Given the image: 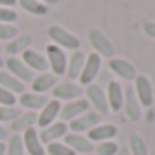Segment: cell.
<instances>
[{"mask_svg": "<svg viewBox=\"0 0 155 155\" xmlns=\"http://www.w3.org/2000/svg\"><path fill=\"white\" fill-rule=\"evenodd\" d=\"M48 37L51 38V42L62 49H69V51H79L81 49V38L69 33L68 29L60 28V26H49L48 28Z\"/></svg>", "mask_w": 155, "mask_h": 155, "instance_id": "obj_1", "label": "cell"}, {"mask_svg": "<svg viewBox=\"0 0 155 155\" xmlns=\"http://www.w3.org/2000/svg\"><path fill=\"white\" fill-rule=\"evenodd\" d=\"M88 38H90V44L93 46L95 53L102 58H113V53H115V48L111 44V40L99 29V28H91L90 33H88Z\"/></svg>", "mask_w": 155, "mask_h": 155, "instance_id": "obj_2", "label": "cell"}, {"mask_svg": "<svg viewBox=\"0 0 155 155\" xmlns=\"http://www.w3.org/2000/svg\"><path fill=\"white\" fill-rule=\"evenodd\" d=\"M46 58H48V64H49V69L55 77H62L66 75V68H68V57L64 53L62 48L55 46V44H49L46 48Z\"/></svg>", "mask_w": 155, "mask_h": 155, "instance_id": "obj_3", "label": "cell"}, {"mask_svg": "<svg viewBox=\"0 0 155 155\" xmlns=\"http://www.w3.org/2000/svg\"><path fill=\"white\" fill-rule=\"evenodd\" d=\"M86 111H90V102L88 99H75V101H69L66 102L62 108H60V113H58V119L66 124H69L73 119L84 115Z\"/></svg>", "mask_w": 155, "mask_h": 155, "instance_id": "obj_4", "label": "cell"}, {"mask_svg": "<svg viewBox=\"0 0 155 155\" xmlns=\"http://www.w3.org/2000/svg\"><path fill=\"white\" fill-rule=\"evenodd\" d=\"M101 66H102V58L97 55V53H90L86 57V62H84V68H82V73L79 77V84L81 86H90L95 82L97 75L101 71Z\"/></svg>", "mask_w": 155, "mask_h": 155, "instance_id": "obj_5", "label": "cell"}, {"mask_svg": "<svg viewBox=\"0 0 155 155\" xmlns=\"http://www.w3.org/2000/svg\"><path fill=\"white\" fill-rule=\"evenodd\" d=\"M101 119H102V115H99L97 111H86L84 115L73 119L68 124V128L71 130V133H84V131L88 133L91 128L101 124Z\"/></svg>", "mask_w": 155, "mask_h": 155, "instance_id": "obj_6", "label": "cell"}, {"mask_svg": "<svg viewBox=\"0 0 155 155\" xmlns=\"http://www.w3.org/2000/svg\"><path fill=\"white\" fill-rule=\"evenodd\" d=\"M86 95H88V102L95 108V111L99 115H106L110 113V106H108V99H106V93L104 90L99 86V84H90L86 86Z\"/></svg>", "mask_w": 155, "mask_h": 155, "instance_id": "obj_7", "label": "cell"}, {"mask_svg": "<svg viewBox=\"0 0 155 155\" xmlns=\"http://www.w3.org/2000/svg\"><path fill=\"white\" fill-rule=\"evenodd\" d=\"M53 99L55 101H75V99H81L82 95V88L79 82H73V81H68V82H60L57 84L53 90Z\"/></svg>", "mask_w": 155, "mask_h": 155, "instance_id": "obj_8", "label": "cell"}, {"mask_svg": "<svg viewBox=\"0 0 155 155\" xmlns=\"http://www.w3.org/2000/svg\"><path fill=\"white\" fill-rule=\"evenodd\" d=\"M133 91L140 102V106L150 108L153 104V88H151V81L148 79L146 75H137L135 77V86Z\"/></svg>", "mask_w": 155, "mask_h": 155, "instance_id": "obj_9", "label": "cell"}, {"mask_svg": "<svg viewBox=\"0 0 155 155\" xmlns=\"http://www.w3.org/2000/svg\"><path fill=\"white\" fill-rule=\"evenodd\" d=\"M4 66L8 68V73H11L13 77H17V79L20 81V82H33V79H35V75H33V71L24 64V60L22 58H17V57H9L8 60H4Z\"/></svg>", "mask_w": 155, "mask_h": 155, "instance_id": "obj_10", "label": "cell"}, {"mask_svg": "<svg viewBox=\"0 0 155 155\" xmlns=\"http://www.w3.org/2000/svg\"><path fill=\"white\" fill-rule=\"evenodd\" d=\"M106 99H108L110 111L119 113L124 108V86L119 81H110L106 90Z\"/></svg>", "mask_w": 155, "mask_h": 155, "instance_id": "obj_11", "label": "cell"}, {"mask_svg": "<svg viewBox=\"0 0 155 155\" xmlns=\"http://www.w3.org/2000/svg\"><path fill=\"white\" fill-rule=\"evenodd\" d=\"M68 124L66 122H62V120H55L53 124H49V126H46V128H42L40 131H38V137H40V142L42 144H49V142H55V140H58V139H64L66 135H68Z\"/></svg>", "mask_w": 155, "mask_h": 155, "instance_id": "obj_12", "label": "cell"}, {"mask_svg": "<svg viewBox=\"0 0 155 155\" xmlns=\"http://www.w3.org/2000/svg\"><path fill=\"white\" fill-rule=\"evenodd\" d=\"M64 144L69 146L75 153H81V155L91 153V151L95 150L93 142H91L86 135H82V133H68V135L64 137Z\"/></svg>", "mask_w": 155, "mask_h": 155, "instance_id": "obj_13", "label": "cell"}, {"mask_svg": "<svg viewBox=\"0 0 155 155\" xmlns=\"http://www.w3.org/2000/svg\"><path fill=\"white\" fill-rule=\"evenodd\" d=\"M124 111H126L128 119L133 122L140 120V117H142V106H140V102L133 91V86L124 88Z\"/></svg>", "mask_w": 155, "mask_h": 155, "instance_id": "obj_14", "label": "cell"}, {"mask_svg": "<svg viewBox=\"0 0 155 155\" xmlns=\"http://www.w3.org/2000/svg\"><path fill=\"white\" fill-rule=\"evenodd\" d=\"M22 60H24V64H26L31 71L48 73V69H49V64H48L46 55L38 53V51L33 49V48H29V49H26V51L22 53Z\"/></svg>", "mask_w": 155, "mask_h": 155, "instance_id": "obj_15", "label": "cell"}, {"mask_svg": "<svg viewBox=\"0 0 155 155\" xmlns=\"http://www.w3.org/2000/svg\"><path fill=\"white\" fill-rule=\"evenodd\" d=\"M60 108H62V106H60V101H55V99L48 101V104L40 110V113H38V117H37V126L42 130V128L53 124V122L58 119Z\"/></svg>", "mask_w": 155, "mask_h": 155, "instance_id": "obj_16", "label": "cell"}, {"mask_svg": "<svg viewBox=\"0 0 155 155\" xmlns=\"http://www.w3.org/2000/svg\"><path fill=\"white\" fill-rule=\"evenodd\" d=\"M117 133H119V128H117L115 124L108 122V124H99V126L91 128L86 137H88L91 142H97V144H99V142H106V140L115 139Z\"/></svg>", "mask_w": 155, "mask_h": 155, "instance_id": "obj_17", "label": "cell"}, {"mask_svg": "<svg viewBox=\"0 0 155 155\" xmlns=\"http://www.w3.org/2000/svg\"><path fill=\"white\" fill-rule=\"evenodd\" d=\"M86 53L84 51H73L71 57H68V68H66V75L69 81H79V77L82 73V68H84V62H86Z\"/></svg>", "mask_w": 155, "mask_h": 155, "instance_id": "obj_18", "label": "cell"}, {"mask_svg": "<svg viewBox=\"0 0 155 155\" xmlns=\"http://www.w3.org/2000/svg\"><path fill=\"white\" fill-rule=\"evenodd\" d=\"M108 66H110V69L113 73H117L124 81H135V77H137L135 66L131 62H128L126 58H110Z\"/></svg>", "mask_w": 155, "mask_h": 155, "instance_id": "obj_19", "label": "cell"}, {"mask_svg": "<svg viewBox=\"0 0 155 155\" xmlns=\"http://www.w3.org/2000/svg\"><path fill=\"white\" fill-rule=\"evenodd\" d=\"M22 140H24V148L29 155H46V148L40 142L38 131L35 128H29L22 133Z\"/></svg>", "mask_w": 155, "mask_h": 155, "instance_id": "obj_20", "label": "cell"}, {"mask_svg": "<svg viewBox=\"0 0 155 155\" xmlns=\"http://www.w3.org/2000/svg\"><path fill=\"white\" fill-rule=\"evenodd\" d=\"M57 84H58V77H55L51 71H48V73H40V75L35 77L33 82H31V91L46 95V93L51 91Z\"/></svg>", "mask_w": 155, "mask_h": 155, "instance_id": "obj_21", "label": "cell"}, {"mask_svg": "<svg viewBox=\"0 0 155 155\" xmlns=\"http://www.w3.org/2000/svg\"><path fill=\"white\" fill-rule=\"evenodd\" d=\"M48 97L42 95V93H35V91H24L20 97H18V102L22 108H26L28 111H37V110H42L46 104H48Z\"/></svg>", "mask_w": 155, "mask_h": 155, "instance_id": "obj_22", "label": "cell"}, {"mask_svg": "<svg viewBox=\"0 0 155 155\" xmlns=\"http://www.w3.org/2000/svg\"><path fill=\"white\" fill-rule=\"evenodd\" d=\"M33 44V37L28 35V33H22V35H17L13 40H9L6 44V53L11 55V57H17V55H22L26 49H29Z\"/></svg>", "mask_w": 155, "mask_h": 155, "instance_id": "obj_23", "label": "cell"}, {"mask_svg": "<svg viewBox=\"0 0 155 155\" xmlns=\"http://www.w3.org/2000/svg\"><path fill=\"white\" fill-rule=\"evenodd\" d=\"M37 117H38L37 111H24V113H20V115L11 122V131L22 135L26 130L35 128V126H37Z\"/></svg>", "mask_w": 155, "mask_h": 155, "instance_id": "obj_24", "label": "cell"}, {"mask_svg": "<svg viewBox=\"0 0 155 155\" xmlns=\"http://www.w3.org/2000/svg\"><path fill=\"white\" fill-rule=\"evenodd\" d=\"M0 88L11 91L13 95H22L26 91V84L20 82L17 77H13L8 71H0Z\"/></svg>", "mask_w": 155, "mask_h": 155, "instance_id": "obj_25", "label": "cell"}, {"mask_svg": "<svg viewBox=\"0 0 155 155\" xmlns=\"http://www.w3.org/2000/svg\"><path fill=\"white\" fill-rule=\"evenodd\" d=\"M128 150L131 155H148V144L139 133H131L128 137Z\"/></svg>", "mask_w": 155, "mask_h": 155, "instance_id": "obj_26", "label": "cell"}, {"mask_svg": "<svg viewBox=\"0 0 155 155\" xmlns=\"http://www.w3.org/2000/svg\"><path fill=\"white\" fill-rule=\"evenodd\" d=\"M17 2L20 4V8L31 15H37V17H44L48 15V6H44L42 2H38V0H17Z\"/></svg>", "mask_w": 155, "mask_h": 155, "instance_id": "obj_27", "label": "cell"}, {"mask_svg": "<svg viewBox=\"0 0 155 155\" xmlns=\"http://www.w3.org/2000/svg\"><path fill=\"white\" fill-rule=\"evenodd\" d=\"M24 153H26V148H24L22 135L13 133V135L8 139V144H6V155H24Z\"/></svg>", "mask_w": 155, "mask_h": 155, "instance_id": "obj_28", "label": "cell"}, {"mask_svg": "<svg viewBox=\"0 0 155 155\" xmlns=\"http://www.w3.org/2000/svg\"><path fill=\"white\" fill-rule=\"evenodd\" d=\"M46 151H48L49 155H77L69 146H66V144H64V142H60V140L49 142V144L46 146Z\"/></svg>", "mask_w": 155, "mask_h": 155, "instance_id": "obj_29", "label": "cell"}, {"mask_svg": "<svg viewBox=\"0 0 155 155\" xmlns=\"http://www.w3.org/2000/svg\"><path fill=\"white\" fill-rule=\"evenodd\" d=\"M20 115L17 106H0V124L2 122H13Z\"/></svg>", "mask_w": 155, "mask_h": 155, "instance_id": "obj_30", "label": "cell"}, {"mask_svg": "<svg viewBox=\"0 0 155 155\" xmlns=\"http://www.w3.org/2000/svg\"><path fill=\"white\" fill-rule=\"evenodd\" d=\"M95 151H97V155H117V151H119V144L113 142V140L99 142V144L95 146Z\"/></svg>", "mask_w": 155, "mask_h": 155, "instance_id": "obj_31", "label": "cell"}, {"mask_svg": "<svg viewBox=\"0 0 155 155\" xmlns=\"http://www.w3.org/2000/svg\"><path fill=\"white\" fill-rule=\"evenodd\" d=\"M18 35V29L15 24H0V40H13Z\"/></svg>", "mask_w": 155, "mask_h": 155, "instance_id": "obj_32", "label": "cell"}, {"mask_svg": "<svg viewBox=\"0 0 155 155\" xmlns=\"http://www.w3.org/2000/svg\"><path fill=\"white\" fill-rule=\"evenodd\" d=\"M18 20V13L11 8H0V24H15Z\"/></svg>", "mask_w": 155, "mask_h": 155, "instance_id": "obj_33", "label": "cell"}, {"mask_svg": "<svg viewBox=\"0 0 155 155\" xmlns=\"http://www.w3.org/2000/svg\"><path fill=\"white\" fill-rule=\"evenodd\" d=\"M0 106H17V95L0 88Z\"/></svg>", "mask_w": 155, "mask_h": 155, "instance_id": "obj_34", "label": "cell"}, {"mask_svg": "<svg viewBox=\"0 0 155 155\" xmlns=\"http://www.w3.org/2000/svg\"><path fill=\"white\" fill-rule=\"evenodd\" d=\"M144 33L151 38H155V22H144Z\"/></svg>", "mask_w": 155, "mask_h": 155, "instance_id": "obj_35", "label": "cell"}, {"mask_svg": "<svg viewBox=\"0 0 155 155\" xmlns=\"http://www.w3.org/2000/svg\"><path fill=\"white\" fill-rule=\"evenodd\" d=\"M17 0H0V8H13Z\"/></svg>", "mask_w": 155, "mask_h": 155, "instance_id": "obj_36", "label": "cell"}, {"mask_svg": "<svg viewBox=\"0 0 155 155\" xmlns=\"http://www.w3.org/2000/svg\"><path fill=\"white\" fill-rule=\"evenodd\" d=\"M6 137H8V130H6L2 124H0V140H4Z\"/></svg>", "mask_w": 155, "mask_h": 155, "instance_id": "obj_37", "label": "cell"}, {"mask_svg": "<svg viewBox=\"0 0 155 155\" xmlns=\"http://www.w3.org/2000/svg\"><path fill=\"white\" fill-rule=\"evenodd\" d=\"M38 2H42L44 6H53V4H58V0H38Z\"/></svg>", "mask_w": 155, "mask_h": 155, "instance_id": "obj_38", "label": "cell"}, {"mask_svg": "<svg viewBox=\"0 0 155 155\" xmlns=\"http://www.w3.org/2000/svg\"><path fill=\"white\" fill-rule=\"evenodd\" d=\"M117 155H131V153H130V150H128V148H119Z\"/></svg>", "mask_w": 155, "mask_h": 155, "instance_id": "obj_39", "label": "cell"}, {"mask_svg": "<svg viewBox=\"0 0 155 155\" xmlns=\"http://www.w3.org/2000/svg\"><path fill=\"white\" fill-rule=\"evenodd\" d=\"M0 155H6V142L0 140Z\"/></svg>", "mask_w": 155, "mask_h": 155, "instance_id": "obj_40", "label": "cell"}, {"mask_svg": "<svg viewBox=\"0 0 155 155\" xmlns=\"http://www.w3.org/2000/svg\"><path fill=\"white\" fill-rule=\"evenodd\" d=\"M2 66H4V58L0 57V71H2Z\"/></svg>", "mask_w": 155, "mask_h": 155, "instance_id": "obj_41", "label": "cell"}, {"mask_svg": "<svg viewBox=\"0 0 155 155\" xmlns=\"http://www.w3.org/2000/svg\"><path fill=\"white\" fill-rule=\"evenodd\" d=\"M150 155H155V151H153V153H150Z\"/></svg>", "mask_w": 155, "mask_h": 155, "instance_id": "obj_42", "label": "cell"}, {"mask_svg": "<svg viewBox=\"0 0 155 155\" xmlns=\"http://www.w3.org/2000/svg\"><path fill=\"white\" fill-rule=\"evenodd\" d=\"M0 51H2V46H0Z\"/></svg>", "mask_w": 155, "mask_h": 155, "instance_id": "obj_43", "label": "cell"}, {"mask_svg": "<svg viewBox=\"0 0 155 155\" xmlns=\"http://www.w3.org/2000/svg\"><path fill=\"white\" fill-rule=\"evenodd\" d=\"M86 155H91V153H86Z\"/></svg>", "mask_w": 155, "mask_h": 155, "instance_id": "obj_44", "label": "cell"}]
</instances>
